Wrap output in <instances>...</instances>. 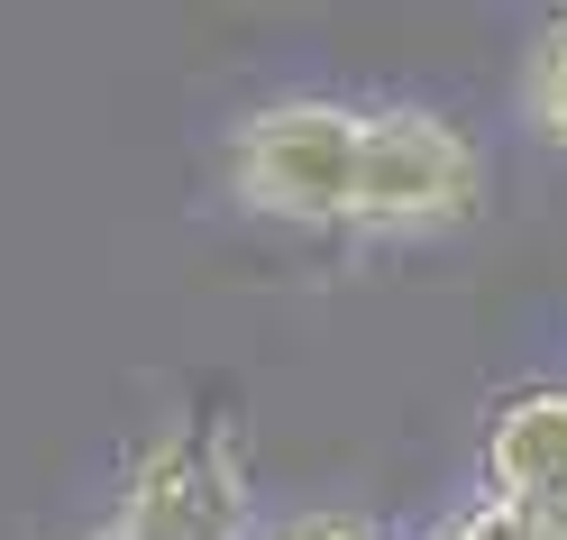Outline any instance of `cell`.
<instances>
[{
    "mask_svg": "<svg viewBox=\"0 0 567 540\" xmlns=\"http://www.w3.org/2000/svg\"><path fill=\"white\" fill-rule=\"evenodd\" d=\"M358 129H367V111H348V101H275V111H257L229 147L238 202L275 211V221H348L358 211Z\"/></svg>",
    "mask_w": 567,
    "mask_h": 540,
    "instance_id": "obj_1",
    "label": "cell"
},
{
    "mask_svg": "<svg viewBox=\"0 0 567 540\" xmlns=\"http://www.w3.org/2000/svg\"><path fill=\"white\" fill-rule=\"evenodd\" d=\"M485 193V165L467 147V129H449L440 111H367L358 129V211L367 230H440L467 221Z\"/></svg>",
    "mask_w": 567,
    "mask_h": 540,
    "instance_id": "obj_2",
    "label": "cell"
},
{
    "mask_svg": "<svg viewBox=\"0 0 567 540\" xmlns=\"http://www.w3.org/2000/svg\"><path fill=\"white\" fill-rule=\"evenodd\" d=\"M120 540H238L247 531V477H238V449L220 421H184L174 440H156L128 477L120 503Z\"/></svg>",
    "mask_w": 567,
    "mask_h": 540,
    "instance_id": "obj_3",
    "label": "cell"
},
{
    "mask_svg": "<svg viewBox=\"0 0 567 540\" xmlns=\"http://www.w3.org/2000/svg\"><path fill=\"white\" fill-rule=\"evenodd\" d=\"M485 486L522 513H567V385H522L485 412Z\"/></svg>",
    "mask_w": 567,
    "mask_h": 540,
    "instance_id": "obj_4",
    "label": "cell"
},
{
    "mask_svg": "<svg viewBox=\"0 0 567 540\" xmlns=\"http://www.w3.org/2000/svg\"><path fill=\"white\" fill-rule=\"evenodd\" d=\"M522 111H530V129H540V137H558V147H567V19H549L540 47H530Z\"/></svg>",
    "mask_w": 567,
    "mask_h": 540,
    "instance_id": "obj_5",
    "label": "cell"
},
{
    "mask_svg": "<svg viewBox=\"0 0 567 540\" xmlns=\"http://www.w3.org/2000/svg\"><path fill=\"white\" fill-rule=\"evenodd\" d=\"M440 540H567V513H522V503H476V513H457Z\"/></svg>",
    "mask_w": 567,
    "mask_h": 540,
    "instance_id": "obj_6",
    "label": "cell"
},
{
    "mask_svg": "<svg viewBox=\"0 0 567 540\" xmlns=\"http://www.w3.org/2000/svg\"><path fill=\"white\" fill-rule=\"evenodd\" d=\"M284 540H375V531H358V522H302V531H284Z\"/></svg>",
    "mask_w": 567,
    "mask_h": 540,
    "instance_id": "obj_7",
    "label": "cell"
},
{
    "mask_svg": "<svg viewBox=\"0 0 567 540\" xmlns=\"http://www.w3.org/2000/svg\"><path fill=\"white\" fill-rule=\"evenodd\" d=\"M92 540H120V531H92Z\"/></svg>",
    "mask_w": 567,
    "mask_h": 540,
    "instance_id": "obj_8",
    "label": "cell"
}]
</instances>
